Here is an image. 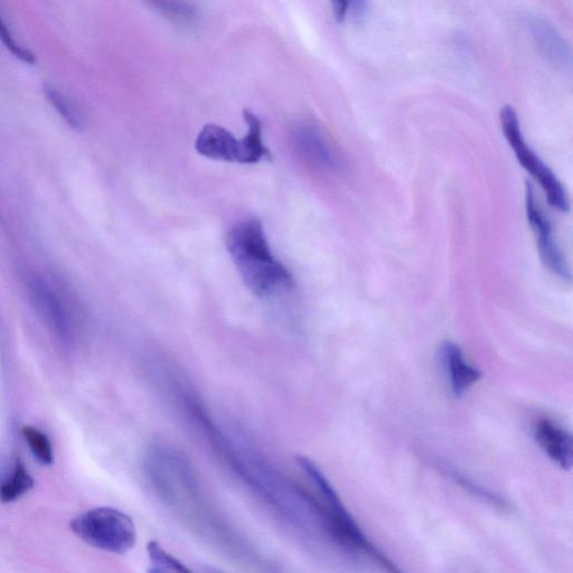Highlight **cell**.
Here are the masks:
<instances>
[{
	"label": "cell",
	"mask_w": 573,
	"mask_h": 573,
	"mask_svg": "<svg viewBox=\"0 0 573 573\" xmlns=\"http://www.w3.org/2000/svg\"><path fill=\"white\" fill-rule=\"evenodd\" d=\"M227 248L243 283L256 296L269 297L295 286L293 275L272 253L259 220L237 224L228 234Z\"/></svg>",
	"instance_id": "obj_1"
},
{
	"label": "cell",
	"mask_w": 573,
	"mask_h": 573,
	"mask_svg": "<svg viewBox=\"0 0 573 573\" xmlns=\"http://www.w3.org/2000/svg\"><path fill=\"white\" fill-rule=\"evenodd\" d=\"M297 462L323 496L325 501L324 507L328 521H330L331 524L333 541L351 553L363 554V556L371 558L389 571H399L394 567L393 563L365 537L360 526L352 518L349 511L345 509L340 496L337 495L334 487L328 482V479L321 472V469H319L311 459L303 456L297 457Z\"/></svg>",
	"instance_id": "obj_2"
},
{
	"label": "cell",
	"mask_w": 573,
	"mask_h": 573,
	"mask_svg": "<svg viewBox=\"0 0 573 573\" xmlns=\"http://www.w3.org/2000/svg\"><path fill=\"white\" fill-rule=\"evenodd\" d=\"M71 530L89 546L114 554H126L137 542L136 524L130 515L114 507H97L80 514Z\"/></svg>",
	"instance_id": "obj_3"
},
{
	"label": "cell",
	"mask_w": 573,
	"mask_h": 573,
	"mask_svg": "<svg viewBox=\"0 0 573 573\" xmlns=\"http://www.w3.org/2000/svg\"><path fill=\"white\" fill-rule=\"evenodd\" d=\"M501 125L507 143L512 147L513 153L526 172L537 181L546 194L548 202L554 209L561 212L569 211V199L565 187L562 186L556 174L547 164L535 154L534 150L525 142L516 111L511 106L501 110Z\"/></svg>",
	"instance_id": "obj_4"
},
{
	"label": "cell",
	"mask_w": 573,
	"mask_h": 573,
	"mask_svg": "<svg viewBox=\"0 0 573 573\" xmlns=\"http://www.w3.org/2000/svg\"><path fill=\"white\" fill-rule=\"evenodd\" d=\"M526 215L531 228L537 238L540 257L543 265L546 266L554 276L562 280H571V271L568 262L554 238L551 222L540 208L535 197L533 187L526 185L525 191Z\"/></svg>",
	"instance_id": "obj_5"
},
{
	"label": "cell",
	"mask_w": 573,
	"mask_h": 573,
	"mask_svg": "<svg viewBox=\"0 0 573 573\" xmlns=\"http://www.w3.org/2000/svg\"><path fill=\"white\" fill-rule=\"evenodd\" d=\"M294 144L299 154L316 167L333 172L342 167L341 157L322 129L315 125L298 126L294 131Z\"/></svg>",
	"instance_id": "obj_6"
},
{
	"label": "cell",
	"mask_w": 573,
	"mask_h": 573,
	"mask_svg": "<svg viewBox=\"0 0 573 573\" xmlns=\"http://www.w3.org/2000/svg\"><path fill=\"white\" fill-rule=\"evenodd\" d=\"M195 148L200 155L215 161L241 163V140L219 125L204 126L197 136Z\"/></svg>",
	"instance_id": "obj_7"
},
{
	"label": "cell",
	"mask_w": 573,
	"mask_h": 573,
	"mask_svg": "<svg viewBox=\"0 0 573 573\" xmlns=\"http://www.w3.org/2000/svg\"><path fill=\"white\" fill-rule=\"evenodd\" d=\"M30 290L37 309L48 321L55 334L60 337V340L68 343L70 341L69 319L55 290L39 277L31 279Z\"/></svg>",
	"instance_id": "obj_8"
},
{
	"label": "cell",
	"mask_w": 573,
	"mask_h": 573,
	"mask_svg": "<svg viewBox=\"0 0 573 573\" xmlns=\"http://www.w3.org/2000/svg\"><path fill=\"white\" fill-rule=\"evenodd\" d=\"M534 438L553 463L566 471L572 467V437L557 422L547 418L537 421Z\"/></svg>",
	"instance_id": "obj_9"
},
{
	"label": "cell",
	"mask_w": 573,
	"mask_h": 573,
	"mask_svg": "<svg viewBox=\"0 0 573 573\" xmlns=\"http://www.w3.org/2000/svg\"><path fill=\"white\" fill-rule=\"evenodd\" d=\"M440 354L454 397H464L469 388L482 379V372L467 362L463 350L453 342H446L441 347Z\"/></svg>",
	"instance_id": "obj_10"
},
{
	"label": "cell",
	"mask_w": 573,
	"mask_h": 573,
	"mask_svg": "<svg viewBox=\"0 0 573 573\" xmlns=\"http://www.w3.org/2000/svg\"><path fill=\"white\" fill-rule=\"evenodd\" d=\"M530 28L535 42H537L542 53L548 56L549 60L559 65L570 64V50L553 26L546 21L540 20V18H534L530 23Z\"/></svg>",
	"instance_id": "obj_11"
},
{
	"label": "cell",
	"mask_w": 573,
	"mask_h": 573,
	"mask_svg": "<svg viewBox=\"0 0 573 573\" xmlns=\"http://www.w3.org/2000/svg\"><path fill=\"white\" fill-rule=\"evenodd\" d=\"M243 118L248 125V134L241 139V163L255 165L262 159H270L269 149L263 144L262 122L255 112L246 109Z\"/></svg>",
	"instance_id": "obj_12"
},
{
	"label": "cell",
	"mask_w": 573,
	"mask_h": 573,
	"mask_svg": "<svg viewBox=\"0 0 573 573\" xmlns=\"http://www.w3.org/2000/svg\"><path fill=\"white\" fill-rule=\"evenodd\" d=\"M34 487V479L20 458L16 459L13 476L0 488V500L11 503L21 499Z\"/></svg>",
	"instance_id": "obj_13"
},
{
	"label": "cell",
	"mask_w": 573,
	"mask_h": 573,
	"mask_svg": "<svg viewBox=\"0 0 573 573\" xmlns=\"http://www.w3.org/2000/svg\"><path fill=\"white\" fill-rule=\"evenodd\" d=\"M156 11L175 24H191L196 17V9L191 0H146Z\"/></svg>",
	"instance_id": "obj_14"
},
{
	"label": "cell",
	"mask_w": 573,
	"mask_h": 573,
	"mask_svg": "<svg viewBox=\"0 0 573 573\" xmlns=\"http://www.w3.org/2000/svg\"><path fill=\"white\" fill-rule=\"evenodd\" d=\"M44 93L46 98L52 103V106L59 111V114L67 120L68 124L75 129H82L84 118L79 107L59 89L52 84H44Z\"/></svg>",
	"instance_id": "obj_15"
},
{
	"label": "cell",
	"mask_w": 573,
	"mask_h": 573,
	"mask_svg": "<svg viewBox=\"0 0 573 573\" xmlns=\"http://www.w3.org/2000/svg\"><path fill=\"white\" fill-rule=\"evenodd\" d=\"M22 435L37 462L46 466L53 464V449L48 436L32 426H25Z\"/></svg>",
	"instance_id": "obj_16"
},
{
	"label": "cell",
	"mask_w": 573,
	"mask_h": 573,
	"mask_svg": "<svg viewBox=\"0 0 573 573\" xmlns=\"http://www.w3.org/2000/svg\"><path fill=\"white\" fill-rule=\"evenodd\" d=\"M148 557L152 563V572H190L189 568L184 566V563L169 554L162 546L156 541L148 543L147 546Z\"/></svg>",
	"instance_id": "obj_17"
},
{
	"label": "cell",
	"mask_w": 573,
	"mask_h": 573,
	"mask_svg": "<svg viewBox=\"0 0 573 573\" xmlns=\"http://www.w3.org/2000/svg\"><path fill=\"white\" fill-rule=\"evenodd\" d=\"M445 473L449 475V477H452L454 481L458 483V485L464 487L465 490L473 493L474 495L479 497V499H482L487 503H491L493 506L499 507V509L501 510L509 509V506H507V504L503 500H501L499 496H496L491 492L486 491L485 488L476 485L472 481H469L468 478H466L463 475H460L458 472L454 471V469H449L448 467H446Z\"/></svg>",
	"instance_id": "obj_18"
},
{
	"label": "cell",
	"mask_w": 573,
	"mask_h": 573,
	"mask_svg": "<svg viewBox=\"0 0 573 573\" xmlns=\"http://www.w3.org/2000/svg\"><path fill=\"white\" fill-rule=\"evenodd\" d=\"M349 12L356 22H361L368 12V0H350Z\"/></svg>",
	"instance_id": "obj_19"
},
{
	"label": "cell",
	"mask_w": 573,
	"mask_h": 573,
	"mask_svg": "<svg viewBox=\"0 0 573 573\" xmlns=\"http://www.w3.org/2000/svg\"><path fill=\"white\" fill-rule=\"evenodd\" d=\"M335 20L342 23L349 14L350 0H331Z\"/></svg>",
	"instance_id": "obj_20"
}]
</instances>
